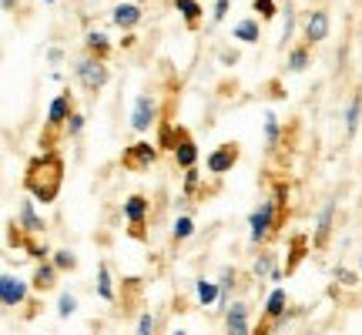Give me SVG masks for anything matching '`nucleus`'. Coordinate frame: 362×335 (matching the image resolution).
I'll use <instances>...</instances> for the list:
<instances>
[{"label":"nucleus","instance_id":"obj_1","mask_svg":"<svg viewBox=\"0 0 362 335\" xmlns=\"http://www.w3.org/2000/svg\"><path fill=\"white\" fill-rule=\"evenodd\" d=\"M61 181H64V161L47 151V155H34L24 168V188L37 205H51L61 194Z\"/></svg>","mask_w":362,"mask_h":335},{"label":"nucleus","instance_id":"obj_2","mask_svg":"<svg viewBox=\"0 0 362 335\" xmlns=\"http://www.w3.org/2000/svg\"><path fill=\"white\" fill-rule=\"evenodd\" d=\"M285 215H288V188L279 181L275 192H272V198H265V201L248 215V242L255 248L265 245L275 232H282Z\"/></svg>","mask_w":362,"mask_h":335},{"label":"nucleus","instance_id":"obj_3","mask_svg":"<svg viewBox=\"0 0 362 335\" xmlns=\"http://www.w3.org/2000/svg\"><path fill=\"white\" fill-rule=\"evenodd\" d=\"M74 74H78V84L88 94H98V90L107 88V81H111V71H107V61L98 57V54H84L74 61Z\"/></svg>","mask_w":362,"mask_h":335},{"label":"nucleus","instance_id":"obj_4","mask_svg":"<svg viewBox=\"0 0 362 335\" xmlns=\"http://www.w3.org/2000/svg\"><path fill=\"white\" fill-rule=\"evenodd\" d=\"M148 198L144 194H131V198H124V221H128V235L131 238H138V242H144L148 238V228H144V221H148Z\"/></svg>","mask_w":362,"mask_h":335},{"label":"nucleus","instance_id":"obj_5","mask_svg":"<svg viewBox=\"0 0 362 335\" xmlns=\"http://www.w3.org/2000/svg\"><path fill=\"white\" fill-rule=\"evenodd\" d=\"M30 292H34V285L21 282L17 275H11V271L0 275V302H4V309H24Z\"/></svg>","mask_w":362,"mask_h":335},{"label":"nucleus","instance_id":"obj_6","mask_svg":"<svg viewBox=\"0 0 362 335\" xmlns=\"http://www.w3.org/2000/svg\"><path fill=\"white\" fill-rule=\"evenodd\" d=\"M158 161V148L151 141H138V144H128L124 155H121V165L124 171H148V168Z\"/></svg>","mask_w":362,"mask_h":335},{"label":"nucleus","instance_id":"obj_7","mask_svg":"<svg viewBox=\"0 0 362 335\" xmlns=\"http://www.w3.org/2000/svg\"><path fill=\"white\" fill-rule=\"evenodd\" d=\"M155 124H158V101L151 94H141L134 101V111H131V131L144 134V131H151Z\"/></svg>","mask_w":362,"mask_h":335},{"label":"nucleus","instance_id":"obj_8","mask_svg":"<svg viewBox=\"0 0 362 335\" xmlns=\"http://www.w3.org/2000/svg\"><path fill=\"white\" fill-rule=\"evenodd\" d=\"M336 205H339V198L332 194V198L319 208V215H315V232H312V245L315 248L329 245V235H332V225H336Z\"/></svg>","mask_w":362,"mask_h":335},{"label":"nucleus","instance_id":"obj_9","mask_svg":"<svg viewBox=\"0 0 362 335\" xmlns=\"http://www.w3.org/2000/svg\"><path fill=\"white\" fill-rule=\"evenodd\" d=\"M285 312H288V295H285V288H272L269 298H265V329L259 335H265L269 329H282L285 325Z\"/></svg>","mask_w":362,"mask_h":335},{"label":"nucleus","instance_id":"obj_10","mask_svg":"<svg viewBox=\"0 0 362 335\" xmlns=\"http://www.w3.org/2000/svg\"><path fill=\"white\" fill-rule=\"evenodd\" d=\"M235 165H238V144H221L205 158L208 175H228Z\"/></svg>","mask_w":362,"mask_h":335},{"label":"nucleus","instance_id":"obj_11","mask_svg":"<svg viewBox=\"0 0 362 335\" xmlns=\"http://www.w3.org/2000/svg\"><path fill=\"white\" fill-rule=\"evenodd\" d=\"M34 205H37V201L27 194L24 201L17 205V221H21V228H24L27 235H44L47 232V221H44V215H37V208Z\"/></svg>","mask_w":362,"mask_h":335},{"label":"nucleus","instance_id":"obj_12","mask_svg":"<svg viewBox=\"0 0 362 335\" xmlns=\"http://www.w3.org/2000/svg\"><path fill=\"white\" fill-rule=\"evenodd\" d=\"M225 335H252L248 325V305L242 298H235L232 305L225 309Z\"/></svg>","mask_w":362,"mask_h":335},{"label":"nucleus","instance_id":"obj_13","mask_svg":"<svg viewBox=\"0 0 362 335\" xmlns=\"http://www.w3.org/2000/svg\"><path fill=\"white\" fill-rule=\"evenodd\" d=\"M302 37H305V44H322L325 37H329V13L325 11H312L305 20H302Z\"/></svg>","mask_w":362,"mask_h":335},{"label":"nucleus","instance_id":"obj_14","mask_svg":"<svg viewBox=\"0 0 362 335\" xmlns=\"http://www.w3.org/2000/svg\"><path fill=\"white\" fill-rule=\"evenodd\" d=\"M71 90H64V94H57L51 101V111H47V128L57 131V128H67V117L74 114V107H71Z\"/></svg>","mask_w":362,"mask_h":335},{"label":"nucleus","instance_id":"obj_15","mask_svg":"<svg viewBox=\"0 0 362 335\" xmlns=\"http://www.w3.org/2000/svg\"><path fill=\"white\" fill-rule=\"evenodd\" d=\"M111 24L121 27V30H134V27L141 24V4H117L115 11H111Z\"/></svg>","mask_w":362,"mask_h":335},{"label":"nucleus","instance_id":"obj_16","mask_svg":"<svg viewBox=\"0 0 362 335\" xmlns=\"http://www.w3.org/2000/svg\"><path fill=\"white\" fill-rule=\"evenodd\" d=\"M57 275H61V269L54 265V261H40L37 269H34V278H30V285H34V292H51L54 285H57Z\"/></svg>","mask_w":362,"mask_h":335},{"label":"nucleus","instance_id":"obj_17","mask_svg":"<svg viewBox=\"0 0 362 335\" xmlns=\"http://www.w3.org/2000/svg\"><path fill=\"white\" fill-rule=\"evenodd\" d=\"M252 275L255 278H272V282H282V269H279V261H275V255L272 252H262L255 261H252Z\"/></svg>","mask_w":362,"mask_h":335},{"label":"nucleus","instance_id":"obj_18","mask_svg":"<svg viewBox=\"0 0 362 335\" xmlns=\"http://www.w3.org/2000/svg\"><path fill=\"white\" fill-rule=\"evenodd\" d=\"M218 298H221V285L218 282H208V278H198V282H194V302H198L202 309L218 305Z\"/></svg>","mask_w":362,"mask_h":335},{"label":"nucleus","instance_id":"obj_19","mask_svg":"<svg viewBox=\"0 0 362 335\" xmlns=\"http://www.w3.org/2000/svg\"><path fill=\"white\" fill-rule=\"evenodd\" d=\"M171 155H175V165H178L181 171H188V168H194V161H198V144H194L192 138L185 134V138L178 141V148H175Z\"/></svg>","mask_w":362,"mask_h":335},{"label":"nucleus","instance_id":"obj_20","mask_svg":"<svg viewBox=\"0 0 362 335\" xmlns=\"http://www.w3.org/2000/svg\"><path fill=\"white\" fill-rule=\"evenodd\" d=\"M98 295H101L104 302H117L115 278H111V265H107V261H98Z\"/></svg>","mask_w":362,"mask_h":335},{"label":"nucleus","instance_id":"obj_21","mask_svg":"<svg viewBox=\"0 0 362 335\" xmlns=\"http://www.w3.org/2000/svg\"><path fill=\"white\" fill-rule=\"evenodd\" d=\"M232 37L235 40H242V44H259V37H262V27H259V20H238L235 24V30H232Z\"/></svg>","mask_w":362,"mask_h":335},{"label":"nucleus","instance_id":"obj_22","mask_svg":"<svg viewBox=\"0 0 362 335\" xmlns=\"http://www.w3.org/2000/svg\"><path fill=\"white\" fill-rule=\"evenodd\" d=\"M309 67V47H292L285 57V74H302Z\"/></svg>","mask_w":362,"mask_h":335},{"label":"nucleus","instance_id":"obj_23","mask_svg":"<svg viewBox=\"0 0 362 335\" xmlns=\"http://www.w3.org/2000/svg\"><path fill=\"white\" fill-rule=\"evenodd\" d=\"M84 47H88L90 54H98V57H107V54H111V40H107V34H104V30H88Z\"/></svg>","mask_w":362,"mask_h":335},{"label":"nucleus","instance_id":"obj_24","mask_svg":"<svg viewBox=\"0 0 362 335\" xmlns=\"http://www.w3.org/2000/svg\"><path fill=\"white\" fill-rule=\"evenodd\" d=\"M359 117H362V94H356L346 107V138H356V131H359Z\"/></svg>","mask_w":362,"mask_h":335},{"label":"nucleus","instance_id":"obj_25","mask_svg":"<svg viewBox=\"0 0 362 335\" xmlns=\"http://www.w3.org/2000/svg\"><path fill=\"white\" fill-rule=\"evenodd\" d=\"M175 11L185 17L188 27H198V20H202V4L198 0H175Z\"/></svg>","mask_w":362,"mask_h":335},{"label":"nucleus","instance_id":"obj_26","mask_svg":"<svg viewBox=\"0 0 362 335\" xmlns=\"http://www.w3.org/2000/svg\"><path fill=\"white\" fill-rule=\"evenodd\" d=\"M171 235H175V242H188V238L194 235V218L188 215V211L175 218V225H171Z\"/></svg>","mask_w":362,"mask_h":335},{"label":"nucleus","instance_id":"obj_27","mask_svg":"<svg viewBox=\"0 0 362 335\" xmlns=\"http://www.w3.org/2000/svg\"><path fill=\"white\" fill-rule=\"evenodd\" d=\"M279 138H282L279 114H275V111H265V144H269V148H275V144H279Z\"/></svg>","mask_w":362,"mask_h":335},{"label":"nucleus","instance_id":"obj_28","mask_svg":"<svg viewBox=\"0 0 362 335\" xmlns=\"http://www.w3.org/2000/svg\"><path fill=\"white\" fill-rule=\"evenodd\" d=\"M158 131H161V148H168V151H175V148H178V141L185 138V131L175 128V124H161Z\"/></svg>","mask_w":362,"mask_h":335},{"label":"nucleus","instance_id":"obj_29","mask_svg":"<svg viewBox=\"0 0 362 335\" xmlns=\"http://www.w3.org/2000/svg\"><path fill=\"white\" fill-rule=\"evenodd\" d=\"M305 252H309V242H305V238L298 235L296 242H292V252H288V265H285V275H288V271H296V265L302 261V255H305Z\"/></svg>","mask_w":362,"mask_h":335},{"label":"nucleus","instance_id":"obj_30","mask_svg":"<svg viewBox=\"0 0 362 335\" xmlns=\"http://www.w3.org/2000/svg\"><path fill=\"white\" fill-rule=\"evenodd\" d=\"M292 34H296V7L285 4V27H282V37H279V47H288Z\"/></svg>","mask_w":362,"mask_h":335},{"label":"nucleus","instance_id":"obj_31","mask_svg":"<svg viewBox=\"0 0 362 335\" xmlns=\"http://www.w3.org/2000/svg\"><path fill=\"white\" fill-rule=\"evenodd\" d=\"M34 238H37V235H30V238H27V245H24V252L30 258H34V261H47V258H54V252L47 245H37V242H34Z\"/></svg>","mask_w":362,"mask_h":335},{"label":"nucleus","instance_id":"obj_32","mask_svg":"<svg viewBox=\"0 0 362 335\" xmlns=\"http://www.w3.org/2000/svg\"><path fill=\"white\" fill-rule=\"evenodd\" d=\"M252 11L259 13L262 20H275V13H279V0H252Z\"/></svg>","mask_w":362,"mask_h":335},{"label":"nucleus","instance_id":"obj_33","mask_svg":"<svg viewBox=\"0 0 362 335\" xmlns=\"http://www.w3.org/2000/svg\"><path fill=\"white\" fill-rule=\"evenodd\" d=\"M78 312V298L71 295V292H61V298H57V315L61 319H71Z\"/></svg>","mask_w":362,"mask_h":335},{"label":"nucleus","instance_id":"obj_34","mask_svg":"<svg viewBox=\"0 0 362 335\" xmlns=\"http://www.w3.org/2000/svg\"><path fill=\"white\" fill-rule=\"evenodd\" d=\"M51 261L61 271H74V269H78V255H74V252H54Z\"/></svg>","mask_w":362,"mask_h":335},{"label":"nucleus","instance_id":"obj_35","mask_svg":"<svg viewBox=\"0 0 362 335\" xmlns=\"http://www.w3.org/2000/svg\"><path fill=\"white\" fill-rule=\"evenodd\" d=\"M198 192H202V178H198L194 168H188V171H185V194L192 198V194H198Z\"/></svg>","mask_w":362,"mask_h":335},{"label":"nucleus","instance_id":"obj_36","mask_svg":"<svg viewBox=\"0 0 362 335\" xmlns=\"http://www.w3.org/2000/svg\"><path fill=\"white\" fill-rule=\"evenodd\" d=\"M67 138H81V131H84V114L81 111H74V114L67 117Z\"/></svg>","mask_w":362,"mask_h":335},{"label":"nucleus","instance_id":"obj_37","mask_svg":"<svg viewBox=\"0 0 362 335\" xmlns=\"http://www.w3.org/2000/svg\"><path fill=\"white\" fill-rule=\"evenodd\" d=\"M134 335H155V315H151V312H141V315H138V332Z\"/></svg>","mask_w":362,"mask_h":335},{"label":"nucleus","instance_id":"obj_38","mask_svg":"<svg viewBox=\"0 0 362 335\" xmlns=\"http://www.w3.org/2000/svg\"><path fill=\"white\" fill-rule=\"evenodd\" d=\"M336 278H339L342 285H346V288H356V285H359V275H356L352 269H342V265L336 269Z\"/></svg>","mask_w":362,"mask_h":335},{"label":"nucleus","instance_id":"obj_39","mask_svg":"<svg viewBox=\"0 0 362 335\" xmlns=\"http://www.w3.org/2000/svg\"><path fill=\"white\" fill-rule=\"evenodd\" d=\"M228 4L232 0H215V11H211V27H218L225 20V13H228Z\"/></svg>","mask_w":362,"mask_h":335},{"label":"nucleus","instance_id":"obj_40","mask_svg":"<svg viewBox=\"0 0 362 335\" xmlns=\"http://www.w3.org/2000/svg\"><path fill=\"white\" fill-rule=\"evenodd\" d=\"M218 61H221V64H228V67L238 64V51H221V54H218Z\"/></svg>","mask_w":362,"mask_h":335},{"label":"nucleus","instance_id":"obj_41","mask_svg":"<svg viewBox=\"0 0 362 335\" xmlns=\"http://www.w3.org/2000/svg\"><path fill=\"white\" fill-rule=\"evenodd\" d=\"M47 61H51V64L57 67L61 61H64V51H61V47H51V51H47Z\"/></svg>","mask_w":362,"mask_h":335},{"label":"nucleus","instance_id":"obj_42","mask_svg":"<svg viewBox=\"0 0 362 335\" xmlns=\"http://www.w3.org/2000/svg\"><path fill=\"white\" fill-rule=\"evenodd\" d=\"M0 4H4V13H13V11H17V0H0Z\"/></svg>","mask_w":362,"mask_h":335},{"label":"nucleus","instance_id":"obj_43","mask_svg":"<svg viewBox=\"0 0 362 335\" xmlns=\"http://www.w3.org/2000/svg\"><path fill=\"white\" fill-rule=\"evenodd\" d=\"M171 335H188V332H185V329H175V332H171Z\"/></svg>","mask_w":362,"mask_h":335},{"label":"nucleus","instance_id":"obj_44","mask_svg":"<svg viewBox=\"0 0 362 335\" xmlns=\"http://www.w3.org/2000/svg\"><path fill=\"white\" fill-rule=\"evenodd\" d=\"M44 4H57V0H44Z\"/></svg>","mask_w":362,"mask_h":335},{"label":"nucleus","instance_id":"obj_45","mask_svg":"<svg viewBox=\"0 0 362 335\" xmlns=\"http://www.w3.org/2000/svg\"><path fill=\"white\" fill-rule=\"evenodd\" d=\"M279 4H288V0H279Z\"/></svg>","mask_w":362,"mask_h":335},{"label":"nucleus","instance_id":"obj_46","mask_svg":"<svg viewBox=\"0 0 362 335\" xmlns=\"http://www.w3.org/2000/svg\"><path fill=\"white\" fill-rule=\"evenodd\" d=\"M138 4H148V0H138Z\"/></svg>","mask_w":362,"mask_h":335},{"label":"nucleus","instance_id":"obj_47","mask_svg":"<svg viewBox=\"0 0 362 335\" xmlns=\"http://www.w3.org/2000/svg\"><path fill=\"white\" fill-rule=\"evenodd\" d=\"M359 269H362V258H359Z\"/></svg>","mask_w":362,"mask_h":335}]
</instances>
